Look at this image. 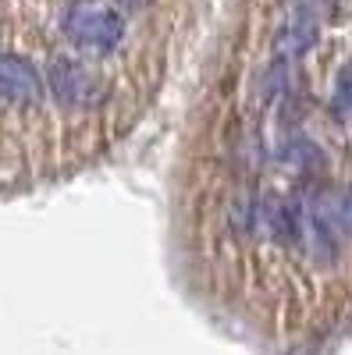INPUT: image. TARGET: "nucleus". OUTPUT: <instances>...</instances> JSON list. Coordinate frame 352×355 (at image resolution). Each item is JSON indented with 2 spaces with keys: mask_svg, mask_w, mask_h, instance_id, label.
Here are the masks:
<instances>
[{
  "mask_svg": "<svg viewBox=\"0 0 352 355\" xmlns=\"http://www.w3.org/2000/svg\"><path fill=\"white\" fill-rule=\"evenodd\" d=\"M65 36L90 53H110L125 40V21L103 4H72L65 15Z\"/></svg>",
  "mask_w": 352,
  "mask_h": 355,
  "instance_id": "obj_1",
  "label": "nucleus"
},
{
  "mask_svg": "<svg viewBox=\"0 0 352 355\" xmlns=\"http://www.w3.org/2000/svg\"><path fill=\"white\" fill-rule=\"evenodd\" d=\"M47 89L65 107H97L103 100L100 82L90 75V68L72 61V57H53L47 68Z\"/></svg>",
  "mask_w": 352,
  "mask_h": 355,
  "instance_id": "obj_2",
  "label": "nucleus"
},
{
  "mask_svg": "<svg viewBox=\"0 0 352 355\" xmlns=\"http://www.w3.org/2000/svg\"><path fill=\"white\" fill-rule=\"evenodd\" d=\"M253 227L274 242H296L303 234V214L296 202L281 196H263L260 202H253Z\"/></svg>",
  "mask_w": 352,
  "mask_h": 355,
  "instance_id": "obj_3",
  "label": "nucleus"
},
{
  "mask_svg": "<svg viewBox=\"0 0 352 355\" xmlns=\"http://www.w3.org/2000/svg\"><path fill=\"white\" fill-rule=\"evenodd\" d=\"M43 78L33 68V61H25L18 53H0V100L8 103H40L43 100Z\"/></svg>",
  "mask_w": 352,
  "mask_h": 355,
  "instance_id": "obj_4",
  "label": "nucleus"
},
{
  "mask_svg": "<svg viewBox=\"0 0 352 355\" xmlns=\"http://www.w3.org/2000/svg\"><path fill=\"white\" fill-rule=\"evenodd\" d=\"M313 43H317V18H313L306 8H299L296 15H292V18L278 28L274 53H278V61H296V57H303Z\"/></svg>",
  "mask_w": 352,
  "mask_h": 355,
  "instance_id": "obj_5",
  "label": "nucleus"
},
{
  "mask_svg": "<svg viewBox=\"0 0 352 355\" xmlns=\"http://www.w3.org/2000/svg\"><path fill=\"white\" fill-rule=\"evenodd\" d=\"M281 157L288 164H296V167H306V164L317 160V150H313V142H306V139H292L285 150H281Z\"/></svg>",
  "mask_w": 352,
  "mask_h": 355,
  "instance_id": "obj_6",
  "label": "nucleus"
},
{
  "mask_svg": "<svg viewBox=\"0 0 352 355\" xmlns=\"http://www.w3.org/2000/svg\"><path fill=\"white\" fill-rule=\"evenodd\" d=\"M331 224L338 227V231H349L352 234V192H345V196H338L335 202H331Z\"/></svg>",
  "mask_w": 352,
  "mask_h": 355,
  "instance_id": "obj_7",
  "label": "nucleus"
},
{
  "mask_svg": "<svg viewBox=\"0 0 352 355\" xmlns=\"http://www.w3.org/2000/svg\"><path fill=\"white\" fill-rule=\"evenodd\" d=\"M335 110L338 114H352V68H345L338 75V89H335Z\"/></svg>",
  "mask_w": 352,
  "mask_h": 355,
  "instance_id": "obj_8",
  "label": "nucleus"
},
{
  "mask_svg": "<svg viewBox=\"0 0 352 355\" xmlns=\"http://www.w3.org/2000/svg\"><path fill=\"white\" fill-rule=\"evenodd\" d=\"M117 4H121V8H128V11H139V8H146V4H150V0H117Z\"/></svg>",
  "mask_w": 352,
  "mask_h": 355,
  "instance_id": "obj_9",
  "label": "nucleus"
}]
</instances>
